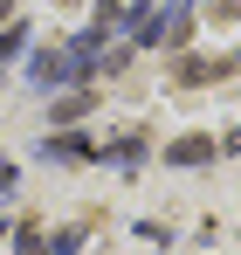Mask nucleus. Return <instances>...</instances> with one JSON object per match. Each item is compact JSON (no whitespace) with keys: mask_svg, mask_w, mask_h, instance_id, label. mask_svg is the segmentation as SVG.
Returning <instances> with one entry per match:
<instances>
[{"mask_svg":"<svg viewBox=\"0 0 241 255\" xmlns=\"http://www.w3.org/2000/svg\"><path fill=\"white\" fill-rule=\"evenodd\" d=\"M21 255H48V242H41L35 228H21Z\"/></svg>","mask_w":241,"mask_h":255,"instance_id":"nucleus-2","label":"nucleus"},{"mask_svg":"<svg viewBox=\"0 0 241 255\" xmlns=\"http://www.w3.org/2000/svg\"><path fill=\"white\" fill-rule=\"evenodd\" d=\"M0 21H7V0H0Z\"/></svg>","mask_w":241,"mask_h":255,"instance_id":"nucleus-3","label":"nucleus"},{"mask_svg":"<svg viewBox=\"0 0 241 255\" xmlns=\"http://www.w3.org/2000/svg\"><path fill=\"white\" fill-rule=\"evenodd\" d=\"M165 159H172V166H207V159H214V138H179Z\"/></svg>","mask_w":241,"mask_h":255,"instance_id":"nucleus-1","label":"nucleus"}]
</instances>
